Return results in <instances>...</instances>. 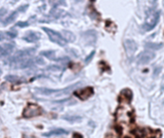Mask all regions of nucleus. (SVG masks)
<instances>
[{
    "mask_svg": "<svg viewBox=\"0 0 164 138\" xmlns=\"http://www.w3.org/2000/svg\"><path fill=\"white\" fill-rule=\"evenodd\" d=\"M160 17V13L159 11H156L155 9H149L147 11V15H146V20L145 23L143 24L142 28L144 29L145 32L151 31L152 29L156 27V25L157 24V22L159 20Z\"/></svg>",
    "mask_w": 164,
    "mask_h": 138,
    "instance_id": "1",
    "label": "nucleus"
},
{
    "mask_svg": "<svg viewBox=\"0 0 164 138\" xmlns=\"http://www.w3.org/2000/svg\"><path fill=\"white\" fill-rule=\"evenodd\" d=\"M79 84V83L74 84L65 88H61V89H52V88L46 87H36L34 90L38 94L41 95H53V94H64V93H69L71 90H73L75 87Z\"/></svg>",
    "mask_w": 164,
    "mask_h": 138,
    "instance_id": "2",
    "label": "nucleus"
},
{
    "mask_svg": "<svg viewBox=\"0 0 164 138\" xmlns=\"http://www.w3.org/2000/svg\"><path fill=\"white\" fill-rule=\"evenodd\" d=\"M42 30L46 33L49 39H50L52 42L58 44L59 46H61V47L66 46V44H67L66 40H65L63 36H61V34H60L59 32H56V31L52 30V29H49L47 27H42Z\"/></svg>",
    "mask_w": 164,
    "mask_h": 138,
    "instance_id": "3",
    "label": "nucleus"
},
{
    "mask_svg": "<svg viewBox=\"0 0 164 138\" xmlns=\"http://www.w3.org/2000/svg\"><path fill=\"white\" fill-rule=\"evenodd\" d=\"M42 113V110L39 106L36 104H29L23 110V116L25 118H32L38 116Z\"/></svg>",
    "mask_w": 164,
    "mask_h": 138,
    "instance_id": "4",
    "label": "nucleus"
},
{
    "mask_svg": "<svg viewBox=\"0 0 164 138\" xmlns=\"http://www.w3.org/2000/svg\"><path fill=\"white\" fill-rule=\"evenodd\" d=\"M156 58V54L152 51H144L137 57V62L138 64H147L151 61H153Z\"/></svg>",
    "mask_w": 164,
    "mask_h": 138,
    "instance_id": "5",
    "label": "nucleus"
},
{
    "mask_svg": "<svg viewBox=\"0 0 164 138\" xmlns=\"http://www.w3.org/2000/svg\"><path fill=\"white\" fill-rule=\"evenodd\" d=\"M75 95H76L78 98H80L81 100L86 101L93 95V88L92 87H84L80 91L75 92Z\"/></svg>",
    "mask_w": 164,
    "mask_h": 138,
    "instance_id": "6",
    "label": "nucleus"
},
{
    "mask_svg": "<svg viewBox=\"0 0 164 138\" xmlns=\"http://www.w3.org/2000/svg\"><path fill=\"white\" fill-rule=\"evenodd\" d=\"M23 40L27 41V42H31V43H35V42L38 41L39 39L41 38V35L38 32H34V31H29L24 35V37L22 38Z\"/></svg>",
    "mask_w": 164,
    "mask_h": 138,
    "instance_id": "7",
    "label": "nucleus"
},
{
    "mask_svg": "<svg viewBox=\"0 0 164 138\" xmlns=\"http://www.w3.org/2000/svg\"><path fill=\"white\" fill-rule=\"evenodd\" d=\"M35 53H36V48H34V47L26 48V49H23V50L18 51L15 57L13 58V60H17V59H22V58H28Z\"/></svg>",
    "mask_w": 164,
    "mask_h": 138,
    "instance_id": "8",
    "label": "nucleus"
},
{
    "mask_svg": "<svg viewBox=\"0 0 164 138\" xmlns=\"http://www.w3.org/2000/svg\"><path fill=\"white\" fill-rule=\"evenodd\" d=\"M125 49L128 55H133V53H135L136 49H137V45L135 43V41L133 40V39H127L125 41Z\"/></svg>",
    "mask_w": 164,
    "mask_h": 138,
    "instance_id": "9",
    "label": "nucleus"
},
{
    "mask_svg": "<svg viewBox=\"0 0 164 138\" xmlns=\"http://www.w3.org/2000/svg\"><path fill=\"white\" fill-rule=\"evenodd\" d=\"M83 36H84V40H86V42L87 44H94L95 41H96L97 35H96V33H95L94 31H92V30L84 32L83 34Z\"/></svg>",
    "mask_w": 164,
    "mask_h": 138,
    "instance_id": "10",
    "label": "nucleus"
},
{
    "mask_svg": "<svg viewBox=\"0 0 164 138\" xmlns=\"http://www.w3.org/2000/svg\"><path fill=\"white\" fill-rule=\"evenodd\" d=\"M66 135L68 134V131L65 130L64 129H56V130H53L51 131H48V132H44L42 133V135L45 136V137H50V136H53V135Z\"/></svg>",
    "mask_w": 164,
    "mask_h": 138,
    "instance_id": "11",
    "label": "nucleus"
},
{
    "mask_svg": "<svg viewBox=\"0 0 164 138\" xmlns=\"http://www.w3.org/2000/svg\"><path fill=\"white\" fill-rule=\"evenodd\" d=\"M18 10H16V11H15V12H13L11 15H10L7 18L5 19L4 20V22H3V25L4 26H7V25H9L10 23H13L14 22L15 19H16V17H17V15H18Z\"/></svg>",
    "mask_w": 164,
    "mask_h": 138,
    "instance_id": "12",
    "label": "nucleus"
},
{
    "mask_svg": "<svg viewBox=\"0 0 164 138\" xmlns=\"http://www.w3.org/2000/svg\"><path fill=\"white\" fill-rule=\"evenodd\" d=\"M120 99H124L125 101H127L128 103H130L133 99V93L130 89H124L122 92H121V96Z\"/></svg>",
    "mask_w": 164,
    "mask_h": 138,
    "instance_id": "13",
    "label": "nucleus"
},
{
    "mask_svg": "<svg viewBox=\"0 0 164 138\" xmlns=\"http://www.w3.org/2000/svg\"><path fill=\"white\" fill-rule=\"evenodd\" d=\"M50 15L51 16H53L54 18H60V17H63L65 15V12L64 10L61 9H59L58 7L57 8H54L52 11L50 12Z\"/></svg>",
    "mask_w": 164,
    "mask_h": 138,
    "instance_id": "14",
    "label": "nucleus"
},
{
    "mask_svg": "<svg viewBox=\"0 0 164 138\" xmlns=\"http://www.w3.org/2000/svg\"><path fill=\"white\" fill-rule=\"evenodd\" d=\"M40 56H43V57L49 59L51 61L55 60L56 57V51L54 50H46V51H41L40 52Z\"/></svg>",
    "mask_w": 164,
    "mask_h": 138,
    "instance_id": "15",
    "label": "nucleus"
},
{
    "mask_svg": "<svg viewBox=\"0 0 164 138\" xmlns=\"http://www.w3.org/2000/svg\"><path fill=\"white\" fill-rule=\"evenodd\" d=\"M64 37V38L66 40V42H73L75 41V36L72 32L70 31H64L63 32V35H61Z\"/></svg>",
    "mask_w": 164,
    "mask_h": 138,
    "instance_id": "16",
    "label": "nucleus"
},
{
    "mask_svg": "<svg viewBox=\"0 0 164 138\" xmlns=\"http://www.w3.org/2000/svg\"><path fill=\"white\" fill-rule=\"evenodd\" d=\"M63 119L68 121V122H72V123H76L78 121L82 120L81 116H78V115H68V116H64Z\"/></svg>",
    "mask_w": 164,
    "mask_h": 138,
    "instance_id": "17",
    "label": "nucleus"
},
{
    "mask_svg": "<svg viewBox=\"0 0 164 138\" xmlns=\"http://www.w3.org/2000/svg\"><path fill=\"white\" fill-rule=\"evenodd\" d=\"M3 47V51H2V55H8V54H11L13 50H14V44H11V43H8V44H5L4 46H2Z\"/></svg>",
    "mask_w": 164,
    "mask_h": 138,
    "instance_id": "18",
    "label": "nucleus"
},
{
    "mask_svg": "<svg viewBox=\"0 0 164 138\" xmlns=\"http://www.w3.org/2000/svg\"><path fill=\"white\" fill-rule=\"evenodd\" d=\"M146 48H148L149 50H158L162 47V43H153V42H149L146 43Z\"/></svg>",
    "mask_w": 164,
    "mask_h": 138,
    "instance_id": "19",
    "label": "nucleus"
},
{
    "mask_svg": "<svg viewBox=\"0 0 164 138\" xmlns=\"http://www.w3.org/2000/svg\"><path fill=\"white\" fill-rule=\"evenodd\" d=\"M5 36H6V38H15L16 36H17V33H16V31L15 30H12V31H8L5 33Z\"/></svg>",
    "mask_w": 164,
    "mask_h": 138,
    "instance_id": "20",
    "label": "nucleus"
},
{
    "mask_svg": "<svg viewBox=\"0 0 164 138\" xmlns=\"http://www.w3.org/2000/svg\"><path fill=\"white\" fill-rule=\"evenodd\" d=\"M5 79L8 82H10V83H15V82H17L19 80L17 76H14V75H7Z\"/></svg>",
    "mask_w": 164,
    "mask_h": 138,
    "instance_id": "21",
    "label": "nucleus"
},
{
    "mask_svg": "<svg viewBox=\"0 0 164 138\" xmlns=\"http://www.w3.org/2000/svg\"><path fill=\"white\" fill-rule=\"evenodd\" d=\"M94 55H95V50L91 51V52H90V54L88 55L87 57L86 58V60H84V63H86V64H88V63H89V62L91 61V60H92V59H93Z\"/></svg>",
    "mask_w": 164,
    "mask_h": 138,
    "instance_id": "22",
    "label": "nucleus"
},
{
    "mask_svg": "<svg viewBox=\"0 0 164 138\" xmlns=\"http://www.w3.org/2000/svg\"><path fill=\"white\" fill-rule=\"evenodd\" d=\"M7 9L5 8H1L0 9V21L2 20L3 18H4V16L6 15V14H7Z\"/></svg>",
    "mask_w": 164,
    "mask_h": 138,
    "instance_id": "23",
    "label": "nucleus"
},
{
    "mask_svg": "<svg viewBox=\"0 0 164 138\" xmlns=\"http://www.w3.org/2000/svg\"><path fill=\"white\" fill-rule=\"evenodd\" d=\"M17 27H20V28H24V27H27V26H29V23L26 22V21H19L15 24Z\"/></svg>",
    "mask_w": 164,
    "mask_h": 138,
    "instance_id": "24",
    "label": "nucleus"
},
{
    "mask_svg": "<svg viewBox=\"0 0 164 138\" xmlns=\"http://www.w3.org/2000/svg\"><path fill=\"white\" fill-rule=\"evenodd\" d=\"M60 69H61V67L58 65H49L48 67H46V70H60Z\"/></svg>",
    "mask_w": 164,
    "mask_h": 138,
    "instance_id": "25",
    "label": "nucleus"
},
{
    "mask_svg": "<svg viewBox=\"0 0 164 138\" xmlns=\"http://www.w3.org/2000/svg\"><path fill=\"white\" fill-rule=\"evenodd\" d=\"M35 63L43 65V64H44V61H43V59H41L40 57H38V58L35 59Z\"/></svg>",
    "mask_w": 164,
    "mask_h": 138,
    "instance_id": "26",
    "label": "nucleus"
},
{
    "mask_svg": "<svg viewBox=\"0 0 164 138\" xmlns=\"http://www.w3.org/2000/svg\"><path fill=\"white\" fill-rule=\"evenodd\" d=\"M6 38V36H5V33H2V32H0V41L3 40V39H5Z\"/></svg>",
    "mask_w": 164,
    "mask_h": 138,
    "instance_id": "27",
    "label": "nucleus"
},
{
    "mask_svg": "<svg viewBox=\"0 0 164 138\" xmlns=\"http://www.w3.org/2000/svg\"><path fill=\"white\" fill-rule=\"evenodd\" d=\"M73 136H79V137H83V135H82V134H80V133H74V134H73Z\"/></svg>",
    "mask_w": 164,
    "mask_h": 138,
    "instance_id": "28",
    "label": "nucleus"
},
{
    "mask_svg": "<svg viewBox=\"0 0 164 138\" xmlns=\"http://www.w3.org/2000/svg\"><path fill=\"white\" fill-rule=\"evenodd\" d=\"M2 51H3V47L2 46H0V53H2Z\"/></svg>",
    "mask_w": 164,
    "mask_h": 138,
    "instance_id": "29",
    "label": "nucleus"
},
{
    "mask_svg": "<svg viewBox=\"0 0 164 138\" xmlns=\"http://www.w3.org/2000/svg\"><path fill=\"white\" fill-rule=\"evenodd\" d=\"M75 2H81V1H83V0H74Z\"/></svg>",
    "mask_w": 164,
    "mask_h": 138,
    "instance_id": "30",
    "label": "nucleus"
},
{
    "mask_svg": "<svg viewBox=\"0 0 164 138\" xmlns=\"http://www.w3.org/2000/svg\"><path fill=\"white\" fill-rule=\"evenodd\" d=\"M156 1V0H152V3H155Z\"/></svg>",
    "mask_w": 164,
    "mask_h": 138,
    "instance_id": "31",
    "label": "nucleus"
},
{
    "mask_svg": "<svg viewBox=\"0 0 164 138\" xmlns=\"http://www.w3.org/2000/svg\"><path fill=\"white\" fill-rule=\"evenodd\" d=\"M1 74H2V71H1V69H0V76H1Z\"/></svg>",
    "mask_w": 164,
    "mask_h": 138,
    "instance_id": "32",
    "label": "nucleus"
}]
</instances>
